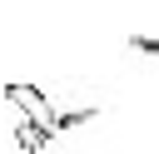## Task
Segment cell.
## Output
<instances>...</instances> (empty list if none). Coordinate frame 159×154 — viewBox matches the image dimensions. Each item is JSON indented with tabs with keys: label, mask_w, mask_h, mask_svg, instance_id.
<instances>
[{
	"label": "cell",
	"mask_w": 159,
	"mask_h": 154,
	"mask_svg": "<svg viewBox=\"0 0 159 154\" xmlns=\"http://www.w3.org/2000/svg\"><path fill=\"white\" fill-rule=\"evenodd\" d=\"M5 99H10L25 119H35V124H45V129L55 134V104H50L35 84H5Z\"/></svg>",
	"instance_id": "cell-1"
},
{
	"label": "cell",
	"mask_w": 159,
	"mask_h": 154,
	"mask_svg": "<svg viewBox=\"0 0 159 154\" xmlns=\"http://www.w3.org/2000/svg\"><path fill=\"white\" fill-rule=\"evenodd\" d=\"M15 134H20V144H25V149H45V144H50V129H45V124H35V119H25Z\"/></svg>",
	"instance_id": "cell-2"
},
{
	"label": "cell",
	"mask_w": 159,
	"mask_h": 154,
	"mask_svg": "<svg viewBox=\"0 0 159 154\" xmlns=\"http://www.w3.org/2000/svg\"><path fill=\"white\" fill-rule=\"evenodd\" d=\"M134 50H139V55H159V45H154L149 35H134Z\"/></svg>",
	"instance_id": "cell-3"
}]
</instances>
